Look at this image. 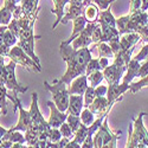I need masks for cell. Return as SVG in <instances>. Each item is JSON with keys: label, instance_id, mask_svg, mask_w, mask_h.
Returning <instances> with one entry per match:
<instances>
[{"label": "cell", "instance_id": "ba28073f", "mask_svg": "<svg viewBox=\"0 0 148 148\" xmlns=\"http://www.w3.org/2000/svg\"><path fill=\"white\" fill-rule=\"evenodd\" d=\"M16 97V102H17V106H18V109H19V120H18V123L17 126H14L13 128H11V130H18V132H24L25 133L30 126L32 123V120H31V114H30V110H25L21 106V102L18 98L17 95H14Z\"/></svg>", "mask_w": 148, "mask_h": 148}, {"label": "cell", "instance_id": "7402d4cb", "mask_svg": "<svg viewBox=\"0 0 148 148\" xmlns=\"http://www.w3.org/2000/svg\"><path fill=\"white\" fill-rule=\"evenodd\" d=\"M3 140L10 141L12 143H26L25 136H24L21 133H19L18 130H11V129L7 130V133L5 134Z\"/></svg>", "mask_w": 148, "mask_h": 148}, {"label": "cell", "instance_id": "4fadbf2b", "mask_svg": "<svg viewBox=\"0 0 148 148\" xmlns=\"http://www.w3.org/2000/svg\"><path fill=\"white\" fill-rule=\"evenodd\" d=\"M129 90V84L125 83H117V84H110L108 87V92H107V98L109 102H113L120 96H122L126 91Z\"/></svg>", "mask_w": 148, "mask_h": 148}, {"label": "cell", "instance_id": "ee69618b", "mask_svg": "<svg viewBox=\"0 0 148 148\" xmlns=\"http://www.w3.org/2000/svg\"><path fill=\"white\" fill-rule=\"evenodd\" d=\"M107 92H108V88L106 85H97L95 88V94H96V97H103V96H107Z\"/></svg>", "mask_w": 148, "mask_h": 148}, {"label": "cell", "instance_id": "8d00e7d4", "mask_svg": "<svg viewBox=\"0 0 148 148\" xmlns=\"http://www.w3.org/2000/svg\"><path fill=\"white\" fill-rule=\"evenodd\" d=\"M7 29L13 33L17 38L19 37V33H20V25H19V21H18V19H12L11 20V23L7 25Z\"/></svg>", "mask_w": 148, "mask_h": 148}, {"label": "cell", "instance_id": "30bf717a", "mask_svg": "<svg viewBox=\"0 0 148 148\" xmlns=\"http://www.w3.org/2000/svg\"><path fill=\"white\" fill-rule=\"evenodd\" d=\"M46 106L50 108V117H49V121H47L49 125L51 126V128H59L66 121L68 113L60 112L52 101H47Z\"/></svg>", "mask_w": 148, "mask_h": 148}, {"label": "cell", "instance_id": "52a82bcc", "mask_svg": "<svg viewBox=\"0 0 148 148\" xmlns=\"http://www.w3.org/2000/svg\"><path fill=\"white\" fill-rule=\"evenodd\" d=\"M96 25H97V21H95V23H88L87 26H85V29L82 31V33L71 43L72 49H75V50H79V49L89 47V45L92 43L91 34H92V31L96 27Z\"/></svg>", "mask_w": 148, "mask_h": 148}, {"label": "cell", "instance_id": "cb8c5ba5", "mask_svg": "<svg viewBox=\"0 0 148 148\" xmlns=\"http://www.w3.org/2000/svg\"><path fill=\"white\" fill-rule=\"evenodd\" d=\"M94 46L97 47L98 57H104V58H114V53L110 49L108 43H97L94 44Z\"/></svg>", "mask_w": 148, "mask_h": 148}, {"label": "cell", "instance_id": "7a4b0ae2", "mask_svg": "<svg viewBox=\"0 0 148 148\" xmlns=\"http://www.w3.org/2000/svg\"><path fill=\"white\" fill-rule=\"evenodd\" d=\"M121 136H122L121 130L113 133L109 129L107 117H106L100 129L94 135V148H116L117 140Z\"/></svg>", "mask_w": 148, "mask_h": 148}, {"label": "cell", "instance_id": "836d02e7", "mask_svg": "<svg viewBox=\"0 0 148 148\" xmlns=\"http://www.w3.org/2000/svg\"><path fill=\"white\" fill-rule=\"evenodd\" d=\"M58 129H59V132L62 133V136H63V138H66V139L70 140V139H72L73 136H75V133L72 132V129L70 128V126L68 125L66 122H64Z\"/></svg>", "mask_w": 148, "mask_h": 148}, {"label": "cell", "instance_id": "d6a6232c", "mask_svg": "<svg viewBox=\"0 0 148 148\" xmlns=\"http://www.w3.org/2000/svg\"><path fill=\"white\" fill-rule=\"evenodd\" d=\"M145 87H148V76L141 78V79H140L139 82H136V83L129 84V91H130L132 94H135L136 91H139L140 89H142V88H145Z\"/></svg>", "mask_w": 148, "mask_h": 148}, {"label": "cell", "instance_id": "9c48e42d", "mask_svg": "<svg viewBox=\"0 0 148 148\" xmlns=\"http://www.w3.org/2000/svg\"><path fill=\"white\" fill-rule=\"evenodd\" d=\"M126 71H127L126 68L117 66V65H115L113 63L112 65H108L102 72H103L104 79L110 85V84H117V83H120V81L123 78V76H125Z\"/></svg>", "mask_w": 148, "mask_h": 148}, {"label": "cell", "instance_id": "8fae6325", "mask_svg": "<svg viewBox=\"0 0 148 148\" xmlns=\"http://www.w3.org/2000/svg\"><path fill=\"white\" fill-rule=\"evenodd\" d=\"M88 87H89L88 76L87 75H81L68 85V90H69L70 95H84V92H85V90H87Z\"/></svg>", "mask_w": 148, "mask_h": 148}, {"label": "cell", "instance_id": "ffe728a7", "mask_svg": "<svg viewBox=\"0 0 148 148\" xmlns=\"http://www.w3.org/2000/svg\"><path fill=\"white\" fill-rule=\"evenodd\" d=\"M102 39L100 43H108L112 39L120 38L121 34L116 27H110V26H102Z\"/></svg>", "mask_w": 148, "mask_h": 148}, {"label": "cell", "instance_id": "db71d44e", "mask_svg": "<svg viewBox=\"0 0 148 148\" xmlns=\"http://www.w3.org/2000/svg\"><path fill=\"white\" fill-rule=\"evenodd\" d=\"M147 17H148V10H147Z\"/></svg>", "mask_w": 148, "mask_h": 148}, {"label": "cell", "instance_id": "ac0fdd59", "mask_svg": "<svg viewBox=\"0 0 148 148\" xmlns=\"http://www.w3.org/2000/svg\"><path fill=\"white\" fill-rule=\"evenodd\" d=\"M97 23L102 26H110V27H116V19L114 18L110 8L106 11H100V14L97 18Z\"/></svg>", "mask_w": 148, "mask_h": 148}, {"label": "cell", "instance_id": "7dc6e473", "mask_svg": "<svg viewBox=\"0 0 148 148\" xmlns=\"http://www.w3.org/2000/svg\"><path fill=\"white\" fill-rule=\"evenodd\" d=\"M64 148H82V146H81L79 143H77V142H75V141L72 140V141H69Z\"/></svg>", "mask_w": 148, "mask_h": 148}, {"label": "cell", "instance_id": "c3c4849f", "mask_svg": "<svg viewBox=\"0 0 148 148\" xmlns=\"http://www.w3.org/2000/svg\"><path fill=\"white\" fill-rule=\"evenodd\" d=\"M13 143L6 141V140H0V148H12Z\"/></svg>", "mask_w": 148, "mask_h": 148}, {"label": "cell", "instance_id": "816d5d0a", "mask_svg": "<svg viewBox=\"0 0 148 148\" xmlns=\"http://www.w3.org/2000/svg\"><path fill=\"white\" fill-rule=\"evenodd\" d=\"M7 133V130L4 128V127H1L0 126V140H3V138L5 136V134Z\"/></svg>", "mask_w": 148, "mask_h": 148}, {"label": "cell", "instance_id": "74e56055", "mask_svg": "<svg viewBox=\"0 0 148 148\" xmlns=\"http://www.w3.org/2000/svg\"><path fill=\"white\" fill-rule=\"evenodd\" d=\"M115 0H92V3L97 5V7L100 8V11H106L109 8V6L112 5Z\"/></svg>", "mask_w": 148, "mask_h": 148}, {"label": "cell", "instance_id": "e575fe53", "mask_svg": "<svg viewBox=\"0 0 148 148\" xmlns=\"http://www.w3.org/2000/svg\"><path fill=\"white\" fill-rule=\"evenodd\" d=\"M62 138H63V136H62V133L59 132V129H58V128H51V129H50V132H49L47 141L56 143V142H58Z\"/></svg>", "mask_w": 148, "mask_h": 148}, {"label": "cell", "instance_id": "d6986e66", "mask_svg": "<svg viewBox=\"0 0 148 148\" xmlns=\"http://www.w3.org/2000/svg\"><path fill=\"white\" fill-rule=\"evenodd\" d=\"M6 97H8L10 100L16 104V98L13 96H11L7 94V88L3 83H0V110H1V114L6 115L7 114V104H6Z\"/></svg>", "mask_w": 148, "mask_h": 148}, {"label": "cell", "instance_id": "5bb4252c", "mask_svg": "<svg viewBox=\"0 0 148 148\" xmlns=\"http://www.w3.org/2000/svg\"><path fill=\"white\" fill-rule=\"evenodd\" d=\"M87 24H88V21H87V19H85L84 16L77 17L75 20H73V30H72V33L70 36V38L64 40L63 43L64 44H71L82 33V31L85 29V26H87Z\"/></svg>", "mask_w": 148, "mask_h": 148}, {"label": "cell", "instance_id": "b9f144b4", "mask_svg": "<svg viewBox=\"0 0 148 148\" xmlns=\"http://www.w3.org/2000/svg\"><path fill=\"white\" fill-rule=\"evenodd\" d=\"M146 76H148V60H145L140 65V69L138 72V77H140V78H143Z\"/></svg>", "mask_w": 148, "mask_h": 148}, {"label": "cell", "instance_id": "f6af8a7d", "mask_svg": "<svg viewBox=\"0 0 148 148\" xmlns=\"http://www.w3.org/2000/svg\"><path fill=\"white\" fill-rule=\"evenodd\" d=\"M81 146H82V148H94V135L88 134V136L85 138L84 142Z\"/></svg>", "mask_w": 148, "mask_h": 148}, {"label": "cell", "instance_id": "bcb514c9", "mask_svg": "<svg viewBox=\"0 0 148 148\" xmlns=\"http://www.w3.org/2000/svg\"><path fill=\"white\" fill-rule=\"evenodd\" d=\"M100 58V65H101V69L102 71L109 65V58H104V57H98Z\"/></svg>", "mask_w": 148, "mask_h": 148}, {"label": "cell", "instance_id": "e0dca14e", "mask_svg": "<svg viewBox=\"0 0 148 148\" xmlns=\"http://www.w3.org/2000/svg\"><path fill=\"white\" fill-rule=\"evenodd\" d=\"M140 65H141L140 62H138V60H135L134 58H132L130 62H129V64H128V69L126 71V75L123 76V78H122V83L129 84V83H132V81L135 77H138V72H139Z\"/></svg>", "mask_w": 148, "mask_h": 148}, {"label": "cell", "instance_id": "7bdbcfd3", "mask_svg": "<svg viewBox=\"0 0 148 148\" xmlns=\"http://www.w3.org/2000/svg\"><path fill=\"white\" fill-rule=\"evenodd\" d=\"M138 33L140 34V38L142 42L145 43H148V24L145 26H142L141 29L138 30Z\"/></svg>", "mask_w": 148, "mask_h": 148}, {"label": "cell", "instance_id": "1f68e13d", "mask_svg": "<svg viewBox=\"0 0 148 148\" xmlns=\"http://www.w3.org/2000/svg\"><path fill=\"white\" fill-rule=\"evenodd\" d=\"M18 38L17 37L12 33L8 29L5 31V33H4V45H6V46H8V47H12V46H14V45H17V43H18Z\"/></svg>", "mask_w": 148, "mask_h": 148}, {"label": "cell", "instance_id": "ab89813d", "mask_svg": "<svg viewBox=\"0 0 148 148\" xmlns=\"http://www.w3.org/2000/svg\"><path fill=\"white\" fill-rule=\"evenodd\" d=\"M110 49H112V51L114 53V57L115 55H117L120 51H121V44H120V38H115V39H112L110 42H108Z\"/></svg>", "mask_w": 148, "mask_h": 148}, {"label": "cell", "instance_id": "60d3db41", "mask_svg": "<svg viewBox=\"0 0 148 148\" xmlns=\"http://www.w3.org/2000/svg\"><path fill=\"white\" fill-rule=\"evenodd\" d=\"M141 5H142V0H132L130 7H129V14L136 13V12L141 11Z\"/></svg>", "mask_w": 148, "mask_h": 148}, {"label": "cell", "instance_id": "f907efd6", "mask_svg": "<svg viewBox=\"0 0 148 148\" xmlns=\"http://www.w3.org/2000/svg\"><path fill=\"white\" fill-rule=\"evenodd\" d=\"M12 148H27L26 143H13Z\"/></svg>", "mask_w": 148, "mask_h": 148}, {"label": "cell", "instance_id": "11a10c76", "mask_svg": "<svg viewBox=\"0 0 148 148\" xmlns=\"http://www.w3.org/2000/svg\"><path fill=\"white\" fill-rule=\"evenodd\" d=\"M146 60H148V57H147V58H146Z\"/></svg>", "mask_w": 148, "mask_h": 148}, {"label": "cell", "instance_id": "3957f363", "mask_svg": "<svg viewBox=\"0 0 148 148\" xmlns=\"http://www.w3.org/2000/svg\"><path fill=\"white\" fill-rule=\"evenodd\" d=\"M44 87L47 91H50L53 97V103L56 107L63 113H66L69 107V98L70 94L68 90V85L64 83H52L49 84L47 82H44Z\"/></svg>", "mask_w": 148, "mask_h": 148}, {"label": "cell", "instance_id": "2e32d148", "mask_svg": "<svg viewBox=\"0 0 148 148\" xmlns=\"http://www.w3.org/2000/svg\"><path fill=\"white\" fill-rule=\"evenodd\" d=\"M52 1L55 3V7L51 10V12H52V13H55L56 17H57L56 21L53 23V25H52V30H55L58 24H60L62 19H63V17L65 14V11H64L65 6L69 4L70 0H52Z\"/></svg>", "mask_w": 148, "mask_h": 148}, {"label": "cell", "instance_id": "f5cc1de1", "mask_svg": "<svg viewBox=\"0 0 148 148\" xmlns=\"http://www.w3.org/2000/svg\"><path fill=\"white\" fill-rule=\"evenodd\" d=\"M0 115H3V114H1V110H0Z\"/></svg>", "mask_w": 148, "mask_h": 148}, {"label": "cell", "instance_id": "6da1fadb", "mask_svg": "<svg viewBox=\"0 0 148 148\" xmlns=\"http://www.w3.org/2000/svg\"><path fill=\"white\" fill-rule=\"evenodd\" d=\"M59 53L66 62L68 69L64 76H62L59 79H55L52 83H64L69 85L73 79L77 78L81 75H85L87 65L91 60V50L90 47H84L79 50L72 49L71 44L62 43L59 46Z\"/></svg>", "mask_w": 148, "mask_h": 148}, {"label": "cell", "instance_id": "603a6c76", "mask_svg": "<svg viewBox=\"0 0 148 148\" xmlns=\"http://www.w3.org/2000/svg\"><path fill=\"white\" fill-rule=\"evenodd\" d=\"M25 140L27 146H34L39 141V133L38 129L33 126H30V128L25 132Z\"/></svg>", "mask_w": 148, "mask_h": 148}, {"label": "cell", "instance_id": "f1b7e54d", "mask_svg": "<svg viewBox=\"0 0 148 148\" xmlns=\"http://www.w3.org/2000/svg\"><path fill=\"white\" fill-rule=\"evenodd\" d=\"M68 125L70 126V128L72 129L73 133H76L77 129L81 127L82 125V121H81V117L79 116H76V115H71V114H68V117H66V121H65Z\"/></svg>", "mask_w": 148, "mask_h": 148}, {"label": "cell", "instance_id": "4dcf8cb0", "mask_svg": "<svg viewBox=\"0 0 148 148\" xmlns=\"http://www.w3.org/2000/svg\"><path fill=\"white\" fill-rule=\"evenodd\" d=\"M96 71H102L101 65H100V58H91V60L87 65V70H85V75L89 76L90 73L96 72Z\"/></svg>", "mask_w": 148, "mask_h": 148}, {"label": "cell", "instance_id": "681fc988", "mask_svg": "<svg viewBox=\"0 0 148 148\" xmlns=\"http://www.w3.org/2000/svg\"><path fill=\"white\" fill-rule=\"evenodd\" d=\"M45 148H58V146H57V142H56V143H53V142L47 141V142H46Z\"/></svg>", "mask_w": 148, "mask_h": 148}, {"label": "cell", "instance_id": "44dd1931", "mask_svg": "<svg viewBox=\"0 0 148 148\" xmlns=\"http://www.w3.org/2000/svg\"><path fill=\"white\" fill-rule=\"evenodd\" d=\"M98 14H100V8L97 7L96 4L91 3L87 8L84 10V13L83 16L85 17L88 23H95L97 21V18H98Z\"/></svg>", "mask_w": 148, "mask_h": 148}, {"label": "cell", "instance_id": "f35d334b", "mask_svg": "<svg viewBox=\"0 0 148 148\" xmlns=\"http://www.w3.org/2000/svg\"><path fill=\"white\" fill-rule=\"evenodd\" d=\"M148 57V43H146L143 46H142V49H141V51L135 56V57H133L135 60H138V62H142V60H146V58Z\"/></svg>", "mask_w": 148, "mask_h": 148}, {"label": "cell", "instance_id": "4316f807", "mask_svg": "<svg viewBox=\"0 0 148 148\" xmlns=\"http://www.w3.org/2000/svg\"><path fill=\"white\" fill-rule=\"evenodd\" d=\"M104 79V76H103V72L102 71H96V72H92L88 76V84L92 88H96L97 85H100L101 82Z\"/></svg>", "mask_w": 148, "mask_h": 148}, {"label": "cell", "instance_id": "f546056e", "mask_svg": "<svg viewBox=\"0 0 148 148\" xmlns=\"http://www.w3.org/2000/svg\"><path fill=\"white\" fill-rule=\"evenodd\" d=\"M83 97H84V108H88L94 102L95 98H96L95 88H92V87H90V85H89V87L87 88V90H85Z\"/></svg>", "mask_w": 148, "mask_h": 148}, {"label": "cell", "instance_id": "d590c367", "mask_svg": "<svg viewBox=\"0 0 148 148\" xmlns=\"http://www.w3.org/2000/svg\"><path fill=\"white\" fill-rule=\"evenodd\" d=\"M91 39H92V43H94V44L100 43V42H101V39H102V27H101V25H100L98 23H97L96 27H95V29H94V31H92Z\"/></svg>", "mask_w": 148, "mask_h": 148}, {"label": "cell", "instance_id": "8992f818", "mask_svg": "<svg viewBox=\"0 0 148 148\" xmlns=\"http://www.w3.org/2000/svg\"><path fill=\"white\" fill-rule=\"evenodd\" d=\"M16 63L13 60L8 62V64H6V81H5V87L10 90L13 91V95H17L19 92H26L29 87H23L20 85L16 78Z\"/></svg>", "mask_w": 148, "mask_h": 148}, {"label": "cell", "instance_id": "d4e9b609", "mask_svg": "<svg viewBox=\"0 0 148 148\" xmlns=\"http://www.w3.org/2000/svg\"><path fill=\"white\" fill-rule=\"evenodd\" d=\"M12 19H13V13L10 8H7L6 6L0 8V26H7Z\"/></svg>", "mask_w": 148, "mask_h": 148}, {"label": "cell", "instance_id": "484cf974", "mask_svg": "<svg viewBox=\"0 0 148 148\" xmlns=\"http://www.w3.org/2000/svg\"><path fill=\"white\" fill-rule=\"evenodd\" d=\"M81 121H82V125L84 126H87V127H90L92 123L95 122V114H92L89 108H84L82 110V113H81Z\"/></svg>", "mask_w": 148, "mask_h": 148}, {"label": "cell", "instance_id": "7c38bea8", "mask_svg": "<svg viewBox=\"0 0 148 148\" xmlns=\"http://www.w3.org/2000/svg\"><path fill=\"white\" fill-rule=\"evenodd\" d=\"M84 108V97L83 95H70L69 98V107L66 113L71 115L81 116V113Z\"/></svg>", "mask_w": 148, "mask_h": 148}, {"label": "cell", "instance_id": "5b68a950", "mask_svg": "<svg viewBox=\"0 0 148 148\" xmlns=\"http://www.w3.org/2000/svg\"><path fill=\"white\" fill-rule=\"evenodd\" d=\"M10 59L13 60L16 64H19L21 66H24L26 70L31 71V72H40L42 71V68L40 65H38L36 62L23 50L21 47H19L18 45H14L11 47V51H10V55H8Z\"/></svg>", "mask_w": 148, "mask_h": 148}, {"label": "cell", "instance_id": "9a60e30c", "mask_svg": "<svg viewBox=\"0 0 148 148\" xmlns=\"http://www.w3.org/2000/svg\"><path fill=\"white\" fill-rule=\"evenodd\" d=\"M140 34L138 32H130V33H125L120 37V44H121V50H129V49L134 47L140 40Z\"/></svg>", "mask_w": 148, "mask_h": 148}, {"label": "cell", "instance_id": "83f0119b", "mask_svg": "<svg viewBox=\"0 0 148 148\" xmlns=\"http://www.w3.org/2000/svg\"><path fill=\"white\" fill-rule=\"evenodd\" d=\"M88 136V127L84 126V125H81V127L77 129V132L75 133V136H73V141L82 145L85 140V138Z\"/></svg>", "mask_w": 148, "mask_h": 148}, {"label": "cell", "instance_id": "277c9868", "mask_svg": "<svg viewBox=\"0 0 148 148\" xmlns=\"http://www.w3.org/2000/svg\"><path fill=\"white\" fill-rule=\"evenodd\" d=\"M33 26L34 25H31L26 29H23L19 33V37H18V43L17 45L19 47H21L24 51H25L37 64L40 65V62H39V58L37 57V55L34 53V39H39L42 38V36H34L33 34Z\"/></svg>", "mask_w": 148, "mask_h": 148}]
</instances>
